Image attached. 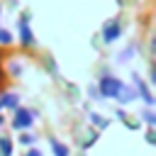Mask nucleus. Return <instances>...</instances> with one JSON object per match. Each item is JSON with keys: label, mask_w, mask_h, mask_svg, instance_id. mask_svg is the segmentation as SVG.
Returning <instances> with one entry per match:
<instances>
[{"label": "nucleus", "mask_w": 156, "mask_h": 156, "mask_svg": "<svg viewBox=\"0 0 156 156\" xmlns=\"http://www.w3.org/2000/svg\"><path fill=\"white\" fill-rule=\"evenodd\" d=\"M98 88H100V95H102V98L117 100V98L122 95V90H124V83H122L119 78H115V76H102L100 83H98Z\"/></svg>", "instance_id": "f257e3e1"}, {"label": "nucleus", "mask_w": 156, "mask_h": 156, "mask_svg": "<svg viewBox=\"0 0 156 156\" xmlns=\"http://www.w3.org/2000/svg\"><path fill=\"white\" fill-rule=\"evenodd\" d=\"M32 124H34V115H32L29 110H24V107H15L12 127H15L17 132H24V129H29Z\"/></svg>", "instance_id": "f03ea898"}, {"label": "nucleus", "mask_w": 156, "mask_h": 156, "mask_svg": "<svg viewBox=\"0 0 156 156\" xmlns=\"http://www.w3.org/2000/svg\"><path fill=\"white\" fill-rule=\"evenodd\" d=\"M17 32H20V44L22 46H34V32L29 27V15H22L17 22Z\"/></svg>", "instance_id": "7ed1b4c3"}, {"label": "nucleus", "mask_w": 156, "mask_h": 156, "mask_svg": "<svg viewBox=\"0 0 156 156\" xmlns=\"http://www.w3.org/2000/svg\"><path fill=\"white\" fill-rule=\"evenodd\" d=\"M119 34H122V24H119L117 20L105 22V27H102V41H105V44H115V41L119 39Z\"/></svg>", "instance_id": "20e7f679"}, {"label": "nucleus", "mask_w": 156, "mask_h": 156, "mask_svg": "<svg viewBox=\"0 0 156 156\" xmlns=\"http://www.w3.org/2000/svg\"><path fill=\"white\" fill-rule=\"evenodd\" d=\"M134 90H136V93L141 95V100L146 102V107H154V95H151V90H149V88L144 85V80H141V78H139L136 73H134Z\"/></svg>", "instance_id": "39448f33"}, {"label": "nucleus", "mask_w": 156, "mask_h": 156, "mask_svg": "<svg viewBox=\"0 0 156 156\" xmlns=\"http://www.w3.org/2000/svg\"><path fill=\"white\" fill-rule=\"evenodd\" d=\"M20 107V95L17 93H2L0 95V110H15Z\"/></svg>", "instance_id": "423d86ee"}, {"label": "nucleus", "mask_w": 156, "mask_h": 156, "mask_svg": "<svg viewBox=\"0 0 156 156\" xmlns=\"http://www.w3.org/2000/svg\"><path fill=\"white\" fill-rule=\"evenodd\" d=\"M49 146H51L54 156H68V146H66V144H61L58 139H49Z\"/></svg>", "instance_id": "0eeeda50"}, {"label": "nucleus", "mask_w": 156, "mask_h": 156, "mask_svg": "<svg viewBox=\"0 0 156 156\" xmlns=\"http://www.w3.org/2000/svg\"><path fill=\"white\" fill-rule=\"evenodd\" d=\"M0 156H12V141L7 136H0Z\"/></svg>", "instance_id": "6e6552de"}, {"label": "nucleus", "mask_w": 156, "mask_h": 156, "mask_svg": "<svg viewBox=\"0 0 156 156\" xmlns=\"http://www.w3.org/2000/svg\"><path fill=\"white\" fill-rule=\"evenodd\" d=\"M141 117H144V122H146L149 127H154V124H156V115L151 112V107H146V110L141 112Z\"/></svg>", "instance_id": "1a4fd4ad"}, {"label": "nucleus", "mask_w": 156, "mask_h": 156, "mask_svg": "<svg viewBox=\"0 0 156 156\" xmlns=\"http://www.w3.org/2000/svg\"><path fill=\"white\" fill-rule=\"evenodd\" d=\"M134 51H136V46H127V49H124V51H122V54L117 56V61H119V63H127V58H129V56H132Z\"/></svg>", "instance_id": "9d476101"}, {"label": "nucleus", "mask_w": 156, "mask_h": 156, "mask_svg": "<svg viewBox=\"0 0 156 156\" xmlns=\"http://www.w3.org/2000/svg\"><path fill=\"white\" fill-rule=\"evenodd\" d=\"M0 44L2 46H7V44H12V34L5 29V27H0Z\"/></svg>", "instance_id": "9b49d317"}, {"label": "nucleus", "mask_w": 156, "mask_h": 156, "mask_svg": "<svg viewBox=\"0 0 156 156\" xmlns=\"http://www.w3.org/2000/svg\"><path fill=\"white\" fill-rule=\"evenodd\" d=\"M90 122H93L95 127H107V119H105V117H100V115H95V112L90 115Z\"/></svg>", "instance_id": "f8f14e48"}, {"label": "nucleus", "mask_w": 156, "mask_h": 156, "mask_svg": "<svg viewBox=\"0 0 156 156\" xmlns=\"http://www.w3.org/2000/svg\"><path fill=\"white\" fill-rule=\"evenodd\" d=\"M20 141L29 146V144H34V136H32V134H22V136H20Z\"/></svg>", "instance_id": "ddd939ff"}, {"label": "nucleus", "mask_w": 156, "mask_h": 156, "mask_svg": "<svg viewBox=\"0 0 156 156\" xmlns=\"http://www.w3.org/2000/svg\"><path fill=\"white\" fill-rule=\"evenodd\" d=\"M27 156H44V154H41L39 149H29V151H27Z\"/></svg>", "instance_id": "4468645a"}, {"label": "nucleus", "mask_w": 156, "mask_h": 156, "mask_svg": "<svg viewBox=\"0 0 156 156\" xmlns=\"http://www.w3.org/2000/svg\"><path fill=\"white\" fill-rule=\"evenodd\" d=\"M2 122H5V119H2V115H0V127H2Z\"/></svg>", "instance_id": "2eb2a0df"}, {"label": "nucleus", "mask_w": 156, "mask_h": 156, "mask_svg": "<svg viewBox=\"0 0 156 156\" xmlns=\"http://www.w3.org/2000/svg\"><path fill=\"white\" fill-rule=\"evenodd\" d=\"M0 15H2V5H0Z\"/></svg>", "instance_id": "dca6fc26"}]
</instances>
